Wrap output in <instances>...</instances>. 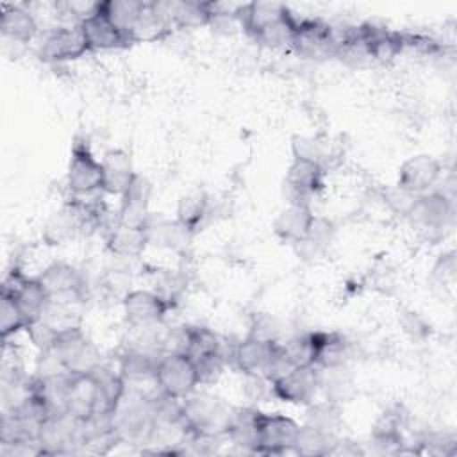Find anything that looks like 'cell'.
I'll return each instance as SVG.
<instances>
[{"label":"cell","instance_id":"cell-1","mask_svg":"<svg viewBox=\"0 0 457 457\" xmlns=\"http://www.w3.org/2000/svg\"><path fill=\"white\" fill-rule=\"evenodd\" d=\"M232 411V407L212 395L191 393L182 400V425L189 436L218 439L227 436Z\"/></svg>","mask_w":457,"mask_h":457},{"label":"cell","instance_id":"cell-2","mask_svg":"<svg viewBox=\"0 0 457 457\" xmlns=\"http://www.w3.org/2000/svg\"><path fill=\"white\" fill-rule=\"evenodd\" d=\"M154 382L166 396L184 400L202 384L196 364L182 352L162 353L155 366Z\"/></svg>","mask_w":457,"mask_h":457},{"label":"cell","instance_id":"cell-3","mask_svg":"<svg viewBox=\"0 0 457 457\" xmlns=\"http://www.w3.org/2000/svg\"><path fill=\"white\" fill-rule=\"evenodd\" d=\"M39 282L50 296V303L73 307L86 300V278L71 264L55 261L48 264L39 275Z\"/></svg>","mask_w":457,"mask_h":457},{"label":"cell","instance_id":"cell-4","mask_svg":"<svg viewBox=\"0 0 457 457\" xmlns=\"http://www.w3.org/2000/svg\"><path fill=\"white\" fill-rule=\"evenodd\" d=\"M102 161H98L86 139H75L68 162L66 186L71 196H89L102 191Z\"/></svg>","mask_w":457,"mask_h":457},{"label":"cell","instance_id":"cell-5","mask_svg":"<svg viewBox=\"0 0 457 457\" xmlns=\"http://www.w3.org/2000/svg\"><path fill=\"white\" fill-rule=\"evenodd\" d=\"M50 350L59 357L70 373H87L100 364V355L84 336L80 327H71L57 334Z\"/></svg>","mask_w":457,"mask_h":457},{"label":"cell","instance_id":"cell-6","mask_svg":"<svg viewBox=\"0 0 457 457\" xmlns=\"http://www.w3.org/2000/svg\"><path fill=\"white\" fill-rule=\"evenodd\" d=\"M91 52L82 23H68L50 30L39 45V59L45 62L73 61Z\"/></svg>","mask_w":457,"mask_h":457},{"label":"cell","instance_id":"cell-7","mask_svg":"<svg viewBox=\"0 0 457 457\" xmlns=\"http://www.w3.org/2000/svg\"><path fill=\"white\" fill-rule=\"evenodd\" d=\"M173 302L157 291L134 289L123 296L125 321L132 328H154L164 321Z\"/></svg>","mask_w":457,"mask_h":457},{"label":"cell","instance_id":"cell-8","mask_svg":"<svg viewBox=\"0 0 457 457\" xmlns=\"http://www.w3.org/2000/svg\"><path fill=\"white\" fill-rule=\"evenodd\" d=\"M300 425L284 414L257 411V448L255 453L278 455L293 452Z\"/></svg>","mask_w":457,"mask_h":457},{"label":"cell","instance_id":"cell-9","mask_svg":"<svg viewBox=\"0 0 457 457\" xmlns=\"http://www.w3.org/2000/svg\"><path fill=\"white\" fill-rule=\"evenodd\" d=\"M291 48L307 59L336 57L337 43L334 27L321 20H298Z\"/></svg>","mask_w":457,"mask_h":457},{"label":"cell","instance_id":"cell-10","mask_svg":"<svg viewBox=\"0 0 457 457\" xmlns=\"http://www.w3.org/2000/svg\"><path fill=\"white\" fill-rule=\"evenodd\" d=\"M271 395L289 403H312L320 389V370L316 366L293 368L270 382Z\"/></svg>","mask_w":457,"mask_h":457},{"label":"cell","instance_id":"cell-11","mask_svg":"<svg viewBox=\"0 0 457 457\" xmlns=\"http://www.w3.org/2000/svg\"><path fill=\"white\" fill-rule=\"evenodd\" d=\"M453 214L452 198L445 191H428L418 195L407 218L416 228L427 232H439L448 225Z\"/></svg>","mask_w":457,"mask_h":457},{"label":"cell","instance_id":"cell-12","mask_svg":"<svg viewBox=\"0 0 457 457\" xmlns=\"http://www.w3.org/2000/svg\"><path fill=\"white\" fill-rule=\"evenodd\" d=\"M289 202L309 204L323 187V166L311 159L293 157L286 173Z\"/></svg>","mask_w":457,"mask_h":457},{"label":"cell","instance_id":"cell-13","mask_svg":"<svg viewBox=\"0 0 457 457\" xmlns=\"http://www.w3.org/2000/svg\"><path fill=\"white\" fill-rule=\"evenodd\" d=\"M441 173H443V164L436 157L427 154L412 155L402 162L398 170L396 186L409 193L423 195L432 191V187L441 179Z\"/></svg>","mask_w":457,"mask_h":457},{"label":"cell","instance_id":"cell-14","mask_svg":"<svg viewBox=\"0 0 457 457\" xmlns=\"http://www.w3.org/2000/svg\"><path fill=\"white\" fill-rule=\"evenodd\" d=\"M82 29L91 50H118L134 45V39L102 11V2L95 14L82 21Z\"/></svg>","mask_w":457,"mask_h":457},{"label":"cell","instance_id":"cell-15","mask_svg":"<svg viewBox=\"0 0 457 457\" xmlns=\"http://www.w3.org/2000/svg\"><path fill=\"white\" fill-rule=\"evenodd\" d=\"M96 395L98 382L91 371L71 373L66 389V414H70L80 423L87 421L95 414Z\"/></svg>","mask_w":457,"mask_h":457},{"label":"cell","instance_id":"cell-16","mask_svg":"<svg viewBox=\"0 0 457 457\" xmlns=\"http://www.w3.org/2000/svg\"><path fill=\"white\" fill-rule=\"evenodd\" d=\"M312 341L318 370L345 368L353 359V343L339 332H312Z\"/></svg>","mask_w":457,"mask_h":457},{"label":"cell","instance_id":"cell-17","mask_svg":"<svg viewBox=\"0 0 457 457\" xmlns=\"http://www.w3.org/2000/svg\"><path fill=\"white\" fill-rule=\"evenodd\" d=\"M102 191L107 195L121 196L132 184L136 171L130 155L121 148H111L102 155Z\"/></svg>","mask_w":457,"mask_h":457},{"label":"cell","instance_id":"cell-18","mask_svg":"<svg viewBox=\"0 0 457 457\" xmlns=\"http://www.w3.org/2000/svg\"><path fill=\"white\" fill-rule=\"evenodd\" d=\"M314 216L316 214L312 212L309 204L289 202L287 207H284L275 218L273 230L282 241L296 245L309 234Z\"/></svg>","mask_w":457,"mask_h":457},{"label":"cell","instance_id":"cell-19","mask_svg":"<svg viewBox=\"0 0 457 457\" xmlns=\"http://www.w3.org/2000/svg\"><path fill=\"white\" fill-rule=\"evenodd\" d=\"M150 193H152L150 182L143 175L136 173L132 184L121 195V205L118 211L120 221L125 225L145 227V223L148 220Z\"/></svg>","mask_w":457,"mask_h":457},{"label":"cell","instance_id":"cell-20","mask_svg":"<svg viewBox=\"0 0 457 457\" xmlns=\"http://www.w3.org/2000/svg\"><path fill=\"white\" fill-rule=\"evenodd\" d=\"M7 295V293H2ZM9 296L14 298L27 320V327L43 318L50 305V296L37 277H27Z\"/></svg>","mask_w":457,"mask_h":457},{"label":"cell","instance_id":"cell-21","mask_svg":"<svg viewBox=\"0 0 457 457\" xmlns=\"http://www.w3.org/2000/svg\"><path fill=\"white\" fill-rule=\"evenodd\" d=\"M107 248L118 257H139L148 245V232L145 227L125 225L118 221L105 234Z\"/></svg>","mask_w":457,"mask_h":457},{"label":"cell","instance_id":"cell-22","mask_svg":"<svg viewBox=\"0 0 457 457\" xmlns=\"http://www.w3.org/2000/svg\"><path fill=\"white\" fill-rule=\"evenodd\" d=\"M2 34L14 43H29L36 32L37 23L30 11L21 5H2V20H0Z\"/></svg>","mask_w":457,"mask_h":457},{"label":"cell","instance_id":"cell-23","mask_svg":"<svg viewBox=\"0 0 457 457\" xmlns=\"http://www.w3.org/2000/svg\"><path fill=\"white\" fill-rule=\"evenodd\" d=\"M257 411L255 407L234 409L227 428V437L236 446L255 453L257 448Z\"/></svg>","mask_w":457,"mask_h":457},{"label":"cell","instance_id":"cell-24","mask_svg":"<svg viewBox=\"0 0 457 457\" xmlns=\"http://www.w3.org/2000/svg\"><path fill=\"white\" fill-rule=\"evenodd\" d=\"M209 212V198L204 191H195L179 200L177 221L193 236L204 225Z\"/></svg>","mask_w":457,"mask_h":457},{"label":"cell","instance_id":"cell-25","mask_svg":"<svg viewBox=\"0 0 457 457\" xmlns=\"http://www.w3.org/2000/svg\"><path fill=\"white\" fill-rule=\"evenodd\" d=\"M334 232L336 227L332 221H328L327 218L314 216L309 234L302 241H298L295 248L302 257H318L330 245Z\"/></svg>","mask_w":457,"mask_h":457},{"label":"cell","instance_id":"cell-26","mask_svg":"<svg viewBox=\"0 0 457 457\" xmlns=\"http://www.w3.org/2000/svg\"><path fill=\"white\" fill-rule=\"evenodd\" d=\"M337 439L332 434H325L314 427L309 425H302L293 446V452L300 453V455H328L332 453L334 446H336Z\"/></svg>","mask_w":457,"mask_h":457},{"label":"cell","instance_id":"cell-27","mask_svg":"<svg viewBox=\"0 0 457 457\" xmlns=\"http://www.w3.org/2000/svg\"><path fill=\"white\" fill-rule=\"evenodd\" d=\"M143 7H145V2H141V0H107V2H102V11L111 18L112 23H116L130 37H132V30L136 27V23H137V20L143 12Z\"/></svg>","mask_w":457,"mask_h":457},{"label":"cell","instance_id":"cell-28","mask_svg":"<svg viewBox=\"0 0 457 457\" xmlns=\"http://www.w3.org/2000/svg\"><path fill=\"white\" fill-rule=\"evenodd\" d=\"M282 353L286 361L293 368H303V366H314V341L312 332L295 336L287 341H280Z\"/></svg>","mask_w":457,"mask_h":457},{"label":"cell","instance_id":"cell-29","mask_svg":"<svg viewBox=\"0 0 457 457\" xmlns=\"http://www.w3.org/2000/svg\"><path fill=\"white\" fill-rule=\"evenodd\" d=\"M339 421H341V416H339L337 402L327 400L323 403H309L305 425L334 436L336 428L339 427Z\"/></svg>","mask_w":457,"mask_h":457},{"label":"cell","instance_id":"cell-30","mask_svg":"<svg viewBox=\"0 0 457 457\" xmlns=\"http://www.w3.org/2000/svg\"><path fill=\"white\" fill-rule=\"evenodd\" d=\"M0 332H2V341H9L11 336L18 334L20 330L27 328V320L23 312L20 311L18 303L14 302L12 296L2 295L0 296Z\"/></svg>","mask_w":457,"mask_h":457},{"label":"cell","instance_id":"cell-31","mask_svg":"<svg viewBox=\"0 0 457 457\" xmlns=\"http://www.w3.org/2000/svg\"><path fill=\"white\" fill-rule=\"evenodd\" d=\"M382 196H384L386 204L389 205V209H391L393 212L402 214V216H405V218H407V214L411 212V209H412V205H414V202H416V198H418V195L409 193V191H405V189H402V187H398V186L387 187V189L382 193Z\"/></svg>","mask_w":457,"mask_h":457},{"label":"cell","instance_id":"cell-32","mask_svg":"<svg viewBox=\"0 0 457 457\" xmlns=\"http://www.w3.org/2000/svg\"><path fill=\"white\" fill-rule=\"evenodd\" d=\"M25 330H27V334L30 336L32 343H34L39 350H48V348L54 345L55 337H57V332H55V330L52 328V325L46 323L43 318L37 320V321H34V323H30Z\"/></svg>","mask_w":457,"mask_h":457},{"label":"cell","instance_id":"cell-33","mask_svg":"<svg viewBox=\"0 0 457 457\" xmlns=\"http://www.w3.org/2000/svg\"><path fill=\"white\" fill-rule=\"evenodd\" d=\"M250 337L262 339V341H280L278 339V327L275 320H271L266 314H255L252 325H250Z\"/></svg>","mask_w":457,"mask_h":457},{"label":"cell","instance_id":"cell-34","mask_svg":"<svg viewBox=\"0 0 457 457\" xmlns=\"http://www.w3.org/2000/svg\"><path fill=\"white\" fill-rule=\"evenodd\" d=\"M291 148H293V157H302V159H311V161H316L321 164V150L318 146V143L311 137H303V136H295L293 137V143H291Z\"/></svg>","mask_w":457,"mask_h":457},{"label":"cell","instance_id":"cell-35","mask_svg":"<svg viewBox=\"0 0 457 457\" xmlns=\"http://www.w3.org/2000/svg\"><path fill=\"white\" fill-rule=\"evenodd\" d=\"M400 323L403 327V330L412 337V339H423L428 336L430 327L425 323V320L421 316H418L416 312L411 311H403L400 316Z\"/></svg>","mask_w":457,"mask_h":457},{"label":"cell","instance_id":"cell-36","mask_svg":"<svg viewBox=\"0 0 457 457\" xmlns=\"http://www.w3.org/2000/svg\"><path fill=\"white\" fill-rule=\"evenodd\" d=\"M434 275L439 277L441 282L453 280V277H455V259H453V253L439 257L437 264L434 266Z\"/></svg>","mask_w":457,"mask_h":457}]
</instances>
